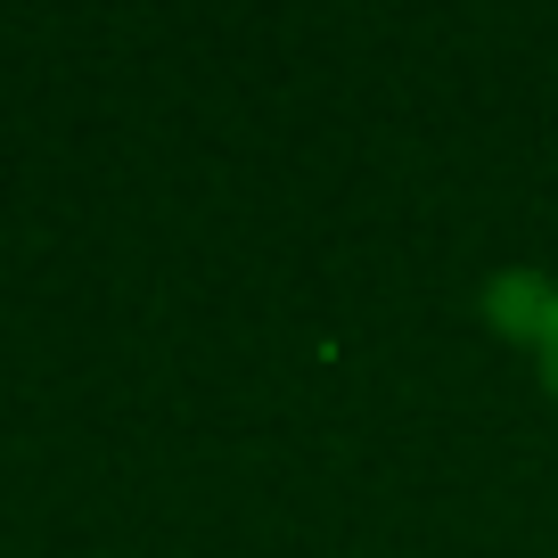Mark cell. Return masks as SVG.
<instances>
[{
  "instance_id": "6da1fadb",
  "label": "cell",
  "mask_w": 558,
  "mask_h": 558,
  "mask_svg": "<svg viewBox=\"0 0 558 558\" xmlns=\"http://www.w3.org/2000/svg\"><path fill=\"white\" fill-rule=\"evenodd\" d=\"M501 304H525V313H534V337H542L550 378H558V296H542V288H501Z\"/></svg>"
}]
</instances>
